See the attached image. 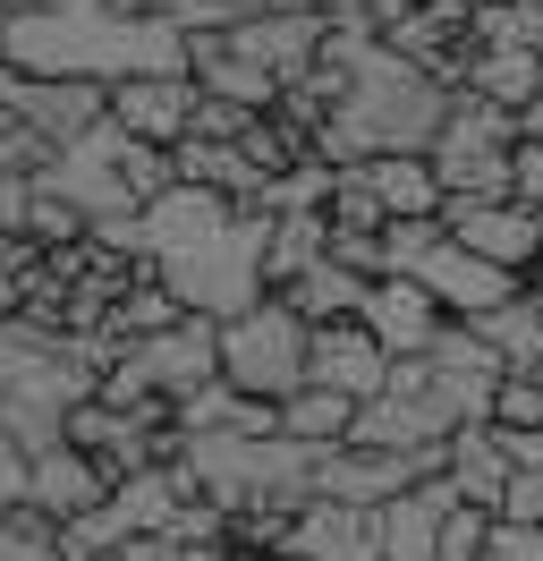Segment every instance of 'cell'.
Returning a JSON list of instances; mask_svg holds the SVG:
<instances>
[{"instance_id": "6da1fadb", "label": "cell", "mask_w": 543, "mask_h": 561, "mask_svg": "<svg viewBox=\"0 0 543 561\" xmlns=\"http://www.w3.org/2000/svg\"><path fill=\"white\" fill-rule=\"evenodd\" d=\"M264 247H272V213L264 205H238L221 187H196L178 179L145 205V264L162 280L187 316H246L255 298L272 289L264 273Z\"/></svg>"}, {"instance_id": "7a4b0ae2", "label": "cell", "mask_w": 543, "mask_h": 561, "mask_svg": "<svg viewBox=\"0 0 543 561\" xmlns=\"http://www.w3.org/2000/svg\"><path fill=\"white\" fill-rule=\"evenodd\" d=\"M459 103V85L425 60H407L400 43H366L357 51V69L339 85V103L323 111V128H314V153L348 171V162H366V153H434L441 119Z\"/></svg>"}, {"instance_id": "3957f363", "label": "cell", "mask_w": 543, "mask_h": 561, "mask_svg": "<svg viewBox=\"0 0 543 561\" xmlns=\"http://www.w3.org/2000/svg\"><path fill=\"white\" fill-rule=\"evenodd\" d=\"M178 459H187V477L196 493H212L221 511H255V502H280V511H298L314 502V443L298 434H187L178 425Z\"/></svg>"}, {"instance_id": "277c9868", "label": "cell", "mask_w": 543, "mask_h": 561, "mask_svg": "<svg viewBox=\"0 0 543 561\" xmlns=\"http://www.w3.org/2000/svg\"><path fill=\"white\" fill-rule=\"evenodd\" d=\"M305 357H314V323H305L280 289H264L246 316L221 323V375H230L238 391H255V400L305 391Z\"/></svg>"}, {"instance_id": "5b68a950", "label": "cell", "mask_w": 543, "mask_h": 561, "mask_svg": "<svg viewBox=\"0 0 543 561\" xmlns=\"http://www.w3.org/2000/svg\"><path fill=\"white\" fill-rule=\"evenodd\" d=\"M434 171L450 196H518V111L459 85V103L434 137Z\"/></svg>"}, {"instance_id": "8992f818", "label": "cell", "mask_w": 543, "mask_h": 561, "mask_svg": "<svg viewBox=\"0 0 543 561\" xmlns=\"http://www.w3.org/2000/svg\"><path fill=\"white\" fill-rule=\"evenodd\" d=\"M119 119H102V128H85L77 145H60L43 171H34V187L43 196H60V205H77L85 221H119V213H145L136 205V187H128V171H119Z\"/></svg>"}, {"instance_id": "52a82bcc", "label": "cell", "mask_w": 543, "mask_h": 561, "mask_svg": "<svg viewBox=\"0 0 543 561\" xmlns=\"http://www.w3.org/2000/svg\"><path fill=\"white\" fill-rule=\"evenodd\" d=\"M212 35L230 43V51H246L255 69H272L280 85H298V77H314V60H323V35H332V18L323 9H246L238 26H212Z\"/></svg>"}, {"instance_id": "ba28073f", "label": "cell", "mask_w": 543, "mask_h": 561, "mask_svg": "<svg viewBox=\"0 0 543 561\" xmlns=\"http://www.w3.org/2000/svg\"><path fill=\"white\" fill-rule=\"evenodd\" d=\"M441 221H450V239H467L475 255H493L509 273H535L543 264V213L527 196H450Z\"/></svg>"}, {"instance_id": "9c48e42d", "label": "cell", "mask_w": 543, "mask_h": 561, "mask_svg": "<svg viewBox=\"0 0 543 561\" xmlns=\"http://www.w3.org/2000/svg\"><path fill=\"white\" fill-rule=\"evenodd\" d=\"M9 111L26 119L34 137L77 145L85 128H102V119H111V85H102V77H26V69H18V85H9Z\"/></svg>"}, {"instance_id": "30bf717a", "label": "cell", "mask_w": 543, "mask_h": 561, "mask_svg": "<svg viewBox=\"0 0 543 561\" xmlns=\"http://www.w3.org/2000/svg\"><path fill=\"white\" fill-rule=\"evenodd\" d=\"M450 502H467V493L450 485V468H441V477H416L407 493H391V502L373 511L382 561H441V519H450Z\"/></svg>"}, {"instance_id": "8fae6325", "label": "cell", "mask_w": 543, "mask_h": 561, "mask_svg": "<svg viewBox=\"0 0 543 561\" xmlns=\"http://www.w3.org/2000/svg\"><path fill=\"white\" fill-rule=\"evenodd\" d=\"M416 280L434 289L450 316H484V307H501V298L527 289V273H509V264H493V255H475L467 239H441L434 255L416 264Z\"/></svg>"}, {"instance_id": "7c38bea8", "label": "cell", "mask_w": 543, "mask_h": 561, "mask_svg": "<svg viewBox=\"0 0 543 561\" xmlns=\"http://www.w3.org/2000/svg\"><path fill=\"white\" fill-rule=\"evenodd\" d=\"M305 383L323 391H348V400H373L391 383V350L366 332V316H339V323H314V357H305Z\"/></svg>"}, {"instance_id": "4fadbf2b", "label": "cell", "mask_w": 543, "mask_h": 561, "mask_svg": "<svg viewBox=\"0 0 543 561\" xmlns=\"http://www.w3.org/2000/svg\"><path fill=\"white\" fill-rule=\"evenodd\" d=\"M441 323H450V307H441L416 273H382V280L366 289V332H373L391 357H425Z\"/></svg>"}, {"instance_id": "5bb4252c", "label": "cell", "mask_w": 543, "mask_h": 561, "mask_svg": "<svg viewBox=\"0 0 543 561\" xmlns=\"http://www.w3.org/2000/svg\"><path fill=\"white\" fill-rule=\"evenodd\" d=\"M196 103H204L196 77H119L111 85V119L145 145H178L196 128Z\"/></svg>"}, {"instance_id": "9a60e30c", "label": "cell", "mask_w": 543, "mask_h": 561, "mask_svg": "<svg viewBox=\"0 0 543 561\" xmlns=\"http://www.w3.org/2000/svg\"><path fill=\"white\" fill-rule=\"evenodd\" d=\"M289 561H382V536H373V511L357 502H332V493H314L298 519H289Z\"/></svg>"}, {"instance_id": "2e32d148", "label": "cell", "mask_w": 543, "mask_h": 561, "mask_svg": "<svg viewBox=\"0 0 543 561\" xmlns=\"http://www.w3.org/2000/svg\"><path fill=\"white\" fill-rule=\"evenodd\" d=\"M26 459H34V502H43L51 519H77V511L111 502V485H119L85 443H51V451H26Z\"/></svg>"}, {"instance_id": "e0dca14e", "label": "cell", "mask_w": 543, "mask_h": 561, "mask_svg": "<svg viewBox=\"0 0 543 561\" xmlns=\"http://www.w3.org/2000/svg\"><path fill=\"white\" fill-rule=\"evenodd\" d=\"M467 94H484V103H509V111H527L543 94V51L527 35H501V43H475L467 51V77H459Z\"/></svg>"}, {"instance_id": "ac0fdd59", "label": "cell", "mask_w": 543, "mask_h": 561, "mask_svg": "<svg viewBox=\"0 0 543 561\" xmlns=\"http://www.w3.org/2000/svg\"><path fill=\"white\" fill-rule=\"evenodd\" d=\"M170 162H178V179L221 187V196H238V205H264V187H272L238 137H178V145H170Z\"/></svg>"}, {"instance_id": "d6986e66", "label": "cell", "mask_w": 543, "mask_h": 561, "mask_svg": "<svg viewBox=\"0 0 543 561\" xmlns=\"http://www.w3.org/2000/svg\"><path fill=\"white\" fill-rule=\"evenodd\" d=\"M509 477H518V459H509V443L493 434V417H475L450 434V485L467 493V502H484V511H501Z\"/></svg>"}, {"instance_id": "ffe728a7", "label": "cell", "mask_w": 543, "mask_h": 561, "mask_svg": "<svg viewBox=\"0 0 543 561\" xmlns=\"http://www.w3.org/2000/svg\"><path fill=\"white\" fill-rule=\"evenodd\" d=\"M366 289H373V273L339 264L332 247H323V255H314V264H305V273L289 280L280 298H289V307H298L305 323H339V316H366Z\"/></svg>"}, {"instance_id": "44dd1931", "label": "cell", "mask_w": 543, "mask_h": 561, "mask_svg": "<svg viewBox=\"0 0 543 561\" xmlns=\"http://www.w3.org/2000/svg\"><path fill=\"white\" fill-rule=\"evenodd\" d=\"M348 171H366V187L382 196V213H441L450 205L434 153H366V162H348Z\"/></svg>"}, {"instance_id": "7402d4cb", "label": "cell", "mask_w": 543, "mask_h": 561, "mask_svg": "<svg viewBox=\"0 0 543 561\" xmlns=\"http://www.w3.org/2000/svg\"><path fill=\"white\" fill-rule=\"evenodd\" d=\"M187 69H196V85H204V94H230V103H246V111H272V103H280V77H272V69H255L246 51H230L221 35H196Z\"/></svg>"}, {"instance_id": "603a6c76", "label": "cell", "mask_w": 543, "mask_h": 561, "mask_svg": "<svg viewBox=\"0 0 543 561\" xmlns=\"http://www.w3.org/2000/svg\"><path fill=\"white\" fill-rule=\"evenodd\" d=\"M332 247V213L323 205H305V213H272V247H264V273H272V289H289V280L314 264Z\"/></svg>"}, {"instance_id": "cb8c5ba5", "label": "cell", "mask_w": 543, "mask_h": 561, "mask_svg": "<svg viewBox=\"0 0 543 561\" xmlns=\"http://www.w3.org/2000/svg\"><path fill=\"white\" fill-rule=\"evenodd\" d=\"M348 425H357V400L348 391H323V383H305L280 400V434H298V443H348Z\"/></svg>"}, {"instance_id": "d4e9b609", "label": "cell", "mask_w": 543, "mask_h": 561, "mask_svg": "<svg viewBox=\"0 0 543 561\" xmlns=\"http://www.w3.org/2000/svg\"><path fill=\"white\" fill-rule=\"evenodd\" d=\"M493 350H501V366H535L543 357V307L518 289V298H501V307H484V316H467Z\"/></svg>"}, {"instance_id": "484cf974", "label": "cell", "mask_w": 543, "mask_h": 561, "mask_svg": "<svg viewBox=\"0 0 543 561\" xmlns=\"http://www.w3.org/2000/svg\"><path fill=\"white\" fill-rule=\"evenodd\" d=\"M0 561H68V553H60V519H51L43 502L0 511Z\"/></svg>"}, {"instance_id": "4316f807", "label": "cell", "mask_w": 543, "mask_h": 561, "mask_svg": "<svg viewBox=\"0 0 543 561\" xmlns=\"http://www.w3.org/2000/svg\"><path fill=\"white\" fill-rule=\"evenodd\" d=\"M493 536H501V511L450 502V519H441V561H493Z\"/></svg>"}, {"instance_id": "83f0119b", "label": "cell", "mask_w": 543, "mask_h": 561, "mask_svg": "<svg viewBox=\"0 0 543 561\" xmlns=\"http://www.w3.org/2000/svg\"><path fill=\"white\" fill-rule=\"evenodd\" d=\"M493 425H501V434H527V425H543V383L527 375V366H509L501 383H493Z\"/></svg>"}, {"instance_id": "f1b7e54d", "label": "cell", "mask_w": 543, "mask_h": 561, "mask_svg": "<svg viewBox=\"0 0 543 561\" xmlns=\"http://www.w3.org/2000/svg\"><path fill=\"white\" fill-rule=\"evenodd\" d=\"M153 18H170V26H187V35H212V26H238L246 9H264V0H145Z\"/></svg>"}, {"instance_id": "f546056e", "label": "cell", "mask_w": 543, "mask_h": 561, "mask_svg": "<svg viewBox=\"0 0 543 561\" xmlns=\"http://www.w3.org/2000/svg\"><path fill=\"white\" fill-rule=\"evenodd\" d=\"M501 519H518V527H543V468H518V477H509V493H501Z\"/></svg>"}, {"instance_id": "4dcf8cb0", "label": "cell", "mask_w": 543, "mask_h": 561, "mask_svg": "<svg viewBox=\"0 0 543 561\" xmlns=\"http://www.w3.org/2000/svg\"><path fill=\"white\" fill-rule=\"evenodd\" d=\"M18 502H34V459L9 443V451H0V511H18Z\"/></svg>"}, {"instance_id": "1f68e13d", "label": "cell", "mask_w": 543, "mask_h": 561, "mask_svg": "<svg viewBox=\"0 0 543 561\" xmlns=\"http://www.w3.org/2000/svg\"><path fill=\"white\" fill-rule=\"evenodd\" d=\"M26 205H34V179L0 162V230H26Z\"/></svg>"}, {"instance_id": "d6a6232c", "label": "cell", "mask_w": 543, "mask_h": 561, "mask_svg": "<svg viewBox=\"0 0 543 561\" xmlns=\"http://www.w3.org/2000/svg\"><path fill=\"white\" fill-rule=\"evenodd\" d=\"M518 196L543 213V137H518Z\"/></svg>"}, {"instance_id": "836d02e7", "label": "cell", "mask_w": 543, "mask_h": 561, "mask_svg": "<svg viewBox=\"0 0 543 561\" xmlns=\"http://www.w3.org/2000/svg\"><path fill=\"white\" fill-rule=\"evenodd\" d=\"M518 137H543V94H535L527 111H518Z\"/></svg>"}, {"instance_id": "e575fe53", "label": "cell", "mask_w": 543, "mask_h": 561, "mask_svg": "<svg viewBox=\"0 0 543 561\" xmlns=\"http://www.w3.org/2000/svg\"><path fill=\"white\" fill-rule=\"evenodd\" d=\"M518 9H527V43L543 51V0H518Z\"/></svg>"}, {"instance_id": "d590c367", "label": "cell", "mask_w": 543, "mask_h": 561, "mask_svg": "<svg viewBox=\"0 0 543 561\" xmlns=\"http://www.w3.org/2000/svg\"><path fill=\"white\" fill-rule=\"evenodd\" d=\"M9 9H51V0H0V18H9Z\"/></svg>"}, {"instance_id": "8d00e7d4", "label": "cell", "mask_w": 543, "mask_h": 561, "mask_svg": "<svg viewBox=\"0 0 543 561\" xmlns=\"http://www.w3.org/2000/svg\"><path fill=\"white\" fill-rule=\"evenodd\" d=\"M527 375H535V383H543V357H535V366H527Z\"/></svg>"}, {"instance_id": "74e56055", "label": "cell", "mask_w": 543, "mask_h": 561, "mask_svg": "<svg viewBox=\"0 0 543 561\" xmlns=\"http://www.w3.org/2000/svg\"><path fill=\"white\" fill-rule=\"evenodd\" d=\"M94 561H128V553H94Z\"/></svg>"}, {"instance_id": "f35d334b", "label": "cell", "mask_w": 543, "mask_h": 561, "mask_svg": "<svg viewBox=\"0 0 543 561\" xmlns=\"http://www.w3.org/2000/svg\"><path fill=\"white\" fill-rule=\"evenodd\" d=\"M0 451H9V425H0Z\"/></svg>"}, {"instance_id": "ab89813d", "label": "cell", "mask_w": 543, "mask_h": 561, "mask_svg": "<svg viewBox=\"0 0 543 561\" xmlns=\"http://www.w3.org/2000/svg\"><path fill=\"white\" fill-rule=\"evenodd\" d=\"M0 128H9V111H0Z\"/></svg>"}, {"instance_id": "60d3db41", "label": "cell", "mask_w": 543, "mask_h": 561, "mask_svg": "<svg viewBox=\"0 0 543 561\" xmlns=\"http://www.w3.org/2000/svg\"><path fill=\"white\" fill-rule=\"evenodd\" d=\"M493 561H501V553H493Z\"/></svg>"}]
</instances>
